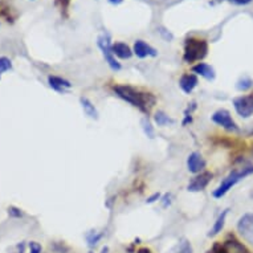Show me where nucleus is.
Listing matches in <instances>:
<instances>
[{"label": "nucleus", "instance_id": "f257e3e1", "mask_svg": "<svg viewBox=\"0 0 253 253\" xmlns=\"http://www.w3.org/2000/svg\"><path fill=\"white\" fill-rule=\"evenodd\" d=\"M113 90L120 98H122L126 102L131 103L133 106L138 107L143 113H149L151 106L155 103V97L150 93H142L139 90L134 89L127 85H114Z\"/></svg>", "mask_w": 253, "mask_h": 253}, {"label": "nucleus", "instance_id": "f03ea898", "mask_svg": "<svg viewBox=\"0 0 253 253\" xmlns=\"http://www.w3.org/2000/svg\"><path fill=\"white\" fill-rule=\"evenodd\" d=\"M208 52V44L200 39H187L184 43V54L183 60L188 64L203 60Z\"/></svg>", "mask_w": 253, "mask_h": 253}, {"label": "nucleus", "instance_id": "7ed1b4c3", "mask_svg": "<svg viewBox=\"0 0 253 253\" xmlns=\"http://www.w3.org/2000/svg\"><path fill=\"white\" fill-rule=\"evenodd\" d=\"M253 174V167H245V169H241V170H235V171H232L228 177H227L222 182V184L212 192L213 198H216V199H220L223 196L226 195L227 192L231 190L232 187L237 184V183L241 180L243 178L245 177H248Z\"/></svg>", "mask_w": 253, "mask_h": 253}, {"label": "nucleus", "instance_id": "20e7f679", "mask_svg": "<svg viewBox=\"0 0 253 253\" xmlns=\"http://www.w3.org/2000/svg\"><path fill=\"white\" fill-rule=\"evenodd\" d=\"M98 47L102 51V54L106 62L109 64V67H110L111 71L114 72H118L121 71V64L116 60L114 57V53H113V51H111V44H110V37L107 35H102L98 37Z\"/></svg>", "mask_w": 253, "mask_h": 253}, {"label": "nucleus", "instance_id": "39448f33", "mask_svg": "<svg viewBox=\"0 0 253 253\" xmlns=\"http://www.w3.org/2000/svg\"><path fill=\"white\" fill-rule=\"evenodd\" d=\"M237 231L245 241L253 244V213H245L240 218L237 223Z\"/></svg>", "mask_w": 253, "mask_h": 253}, {"label": "nucleus", "instance_id": "423d86ee", "mask_svg": "<svg viewBox=\"0 0 253 253\" xmlns=\"http://www.w3.org/2000/svg\"><path fill=\"white\" fill-rule=\"evenodd\" d=\"M212 121L219 126H222L228 131H239V127L233 120H232L231 113L226 109H220V110L215 111L212 114Z\"/></svg>", "mask_w": 253, "mask_h": 253}, {"label": "nucleus", "instance_id": "0eeeda50", "mask_svg": "<svg viewBox=\"0 0 253 253\" xmlns=\"http://www.w3.org/2000/svg\"><path fill=\"white\" fill-rule=\"evenodd\" d=\"M233 106L237 114L243 118H249L253 114V96H241L233 100Z\"/></svg>", "mask_w": 253, "mask_h": 253}, {"label": "nucleus", "instance_id": "6e6552de", "mask_svg": "<svg viewBox=\"0 0 253 253\" xmlns=\"http://www.w3.org/2000/svg\"><path fill=\"white\" fill-rule=\"evenodd\" d=\"M211 179H212V174L208 173V171H203V173L198 174L195 178H192L191 182L187 186V190L190 192L203 191L205 187L208 186Z\"/></svg>", "mask_w": 253, "mask_h": 253}, {"label": "nucleus", "instance_id": "1a4fd4ad", "mask_svg": "<svg viewBox=\"0 0 253 253\" xmlns=\"http://www.w3.org/2000/svg\"><path fill=\"white\" fill-rule=\"evenodd\" d=\"M187 169L192 174H200L203 173V170L205 169V160L202 156L200 152H192L187 158Z\"/></svg>", "mask_w": 253, "mask_h": 253}, {"label": "nucleus", "instance_id": "9d476101", "mask_svg": "<svg viewBox=\"0 0 253 253\" xmlns=\"http://www.w3.org/2000/svg\"><path fill=\"white\" fill-rule=\"evenodd\" d=\"M133 53L139 58H145V57H155L158 52L156 49H154L151 45H149L147 43H145L143 40H137L134 43V49Z\"/></svg>", "mask_w": 253, "mask_h": 253}, {"label": "nucleus", "instance_id": "9b49d317", "mask_svg": "<svg viewBox=\"0 0 253 253\" xmlns=\"http://www.w3.org/2000/svg\"><path fill=\"white\" fill-rule=\"evenodd\" d=\"M49 86L58 93H65L68 89H71L72 84L65 78L57 77V76H49L48 77Z\"/></svg>", "mask_w": 253, "mask_h": 253}, {"label": "nucleus", "instance_id": "f8f14e48", "mask_svg": "<svg viewBox=\"0 0 253 253\" xmlns=\"http://www.w3.org/2000/svg\"><path fill=\"white\" fill-rule=\"evenodd\" d=\"M192 72L195 75L202 76L203 78L208 81L215 80V76H216L215 75V69L211 65H208V64H205V62H198L196 65L192 67Z\"/></svg>", "mask_w": 253, "mask_h": 253}, {"label": "nucleus", "instance_id": "ddd939ff", "mask_svg": "<svg viewBox=\"0 0 253 253\" xmlns=\"http://www.w3.org/2000/svg\"><path fill=\"white\" fill-rule=\"evenodd\" d=\"M180 89L186 94H191L196 86H198V77L196 75H184L179 81Z\"/></svg>", "mask_w": 253, "mask_h": 253}, {"label": "nucleus", "instance_id": "4468645a", "mask_svg": "<svg viewBox=\"0 0 253 253\" xmlns=\"http://www.w3.org/2000/svg\"><path fill=\"white\" fill-rule=\"evenodd\" d=\"M111 51L117 57L122 58V60H129L133 56V51L129 48V45L125 43H116L111 45Z\"/></svg>", "mask_w": 253, "mask_h": 253}, {"label": "nucleus", "instance_id": "2eb2a0df", "mask_svg": "<svg viewBox=\"0 0 253 253\" xmlns=\"http://www.w3.org/2000/svg\"><path fill=\"white\" fill-rule=\"evenodd\" d=\"M80 103L82 109H84V113L86 116L89 117V118H93V120H97L98 118V111L96 109L92 101H90L89 98L86 97H81L80 98Z\"/></svg>", "mask_w": 253, "mask_h": 253}, {"label": "nucleus", "instance_id": "dca6fc26", "mask_svg": "<svg viewBox=\"0 0 253 253\" xmlns=\"http://www.w3.org/2000/svg\"><path fill=\"white\" fill-rule=\"evenodd\" d=\"M228 211H229V209H224V211L219 215L218 220H216L215 224H213L212 229L209 231L208 236H216L219 232H222V229L224 228V224H226V218H227V215H228Z\"/></svg>", "mask_w": 253, "mask_h": 253}, {"label": "nucleus", "instance_id": "f3484780", "mask_svg": "<svg viewBox=\"0 0 253 253\" xmlns=\"http://www.w3.org/2000/svg\"><path fill=\"white\" fill-rule=\"evenodd\" d=\"M169 253H192V247L188 240L182 239L170 249Z\"/></svg>", "mask_w": 253, "mask_h": 253}, {"label": "nucleus", "instance_id": "a211bd4d", "mask_svg": "<svg viewBox=\"0 0 253 253\" xmlns=\"http://www.w3.org/2000/svg\"><path fill=\"white\" fill-rule=\"evenodd\" d=\"M154 121L158 126H167V125L174 124L173 118H170L164 111H156L155 116H154Z\"/></svg>", "mask_w": 253, "mask_h": 253}, {"label": "nucleus", "instance_id": "6ab92c4d", "mask_svg": "<svg viewBox=\"0 0 253 253\" xmlns=\"http://www.w3.org/2000/svg\"><path fill=\"white\" fill-rule=\"evenodd\" d=\"M252 80L249 78V77H243V78H240L237 81V84H236V89L240 90V92H247L252 88Z\"/></svg>", "mask_w": 253, "mask_h": 253}, {"label": "nucleus", "instance_id": "aec40b11", "mask_svg": "<svg viewBox=\"0 0 253 253\" xmlns=\"http://www.w3.org/2000/svg\"><path fill=\"white\" fill-rule=\"evenodd\" d=\"M141 125H142V129H143V133L146 134L147 137L150 138V139H152V138L155 137V133H154V127H152V125H151V122L147 118H143L142 121H141Z\"/></svg>", "mask_w": 253, "mask_h": 253}, {"label": "nucleus", "instance_id": "412c9836", "mask_svg": "<svg viewBox=\"0 0 253 253\" xmlns=\"http://www.w3.org/2000/svg\"><path fill=\"white\" fill-rule=\"evenodd\" d=\"M102 239V233H98L97 231H90L86 235V240H88V244L89 247H96L100 240Z\"/></svg>", "mask_w": 253, "mask_h": 253}, {"label": "nucleus", "instance_id": "4be33fe9", "mask_svg": "<svg viewBox=\"0 0 253 253\" xmlns=\"http://www.w3.org/2000/svg\"><path fill=\"white\" fill-rule=\"evenodd\" d=\"M11 69H12V61L8 57H0V78L4 72L11 71Z\"/></svg>", "mask_w": 253, "mask_h": 253}, {"label": "nucleus", "instance_id": "5701e85b", "mask_svg": "<svg viewBox=\"0 0 253 253\" xmlns=\"http://www.w3.org/2000/svg\"><path fill=\"white\" fill-rule=\"evenodd\" d=\"M25 252V243H18L14 247H11L8 253H24Z\"/></svg>", "mask_w": 253, "mask_h": 253}, {"label": "nucleus", "instance_id": "b1692460", "mask_svg": "<svg viewBox=\"0 0 253 253\" xmlns=\"http://www.w3.org/2000/svg\"><path fill=\"white\" fill-rule=\"evenodd\" d=\"M8 215L9 216H12V218H22L23 212L22 209L18 208V207H9Z\"/></svg>", "mask_w": 253, "mask_h": 253}, {"label": "nucleus", "instance_id": "393cba45", "mask_svg": "<svg viewBox=\"0 0 253 253\" xmlns=\"http://www.w3.org/2000/svg\"><path fill=\"white\" fill-rule=\"evenodd\" d=\"M171 199H173V195H171V194H164L163 198H160L162 207H163V208H167V207L171 204Z\"/></svg>", "mask_w": 253, "mask_h": 253}, {"label": "nucleus", "instance_id": "a878e982", "mask_svg": "<svg viewBox=\"0 0 253 253\" xmlns=\"http://www.w3.org/2000/svg\"><path fill=\"white\" fill-rule=\"evenodd\" d=\"M29 253H41V245L36 241L29 243Z\"/></svg>", "mask_w": 253, "mask_h": 253}, {"label": "nucleus", "instance_id": "bb28decb", "mask_svg": "<svg viewBox=\"0 0 253 253\" xmlns=\"http://www.w3.org/2000/svg\"><path fill=\"white\" fill-rule=\"evenodd\" d=\"M160 198H162V196H160L159 192H155V194H152V195L147 198L146 203H149V204H151V203H155L156 200H160Z\"/></svg>", "mask_w": 253, "mask_h": 253}, {"label": "nucleus", "instance_id": "cd10ccee", "mask_svg": "<svg viewBox=\"0 0 253 253\" xmlns=\"http://www.w3.org/2000/svg\"><path fill=\"white\" fill-rule=\"evenodd\" d=\"M232 3H235V4H239V5H245V4H249L252 0H231Z\"/></svg>", "mask_w": 253, "mask_h": 253}, {"label": "nucleus", "instance_id": "c85d7f7f", "mask_svg": "<svg viewBox=\"0 0 253 253\" xmlns=\"http://www.w3.org/2000/svg\"><path fill=\"white\" fill-rule=\"evenodd\" d=\"M122 1H124V0H109V3H111V4H114V5L121 4Z\"/></svg>", "mask_w": 253, "mask_h": 253}, {"label": "nucleus", "instance_id": "c756f323", "mask_svg": "<svg viewBox=\"0 0 253 253\" xmlns=\"http://www.w3.org/2000/svg\"><path fill=\"white\" fill-rule=\"evenodd\" d=\"M137 253H151V252L147 248H142V249H139Z\"/></svg>", "mask_w": 253, "mask_h": 253}, {"label": "nucleus", "instance_id": "7c9ffc66", "mask_svg": "<svg viewBox=\"0 0 253 253\" xmlns=\"http://www.w3.org/2000/svg\"><path fill=\"white\" fill-rule=\"evenodd\" d=\"M107 251H109V249H107V247H105V248L102 249V252H101V253H107Z\"/></svg>", "mask_w": 253, "mask_h": 253}, {"label": "nucleus", "instance_id": "2f4dec72", "mask_svg": "<svg viewBox=\"0 0 253 253\" xmlns=\"http://www.w3.org/2000/svg\"><path fill=\"white\" fill-rule=\"evenodd\" d=\"M65 3H68V0H65Z\"/></svg>", "mask_w": 253, "mask_h": 253}]
</instances>
